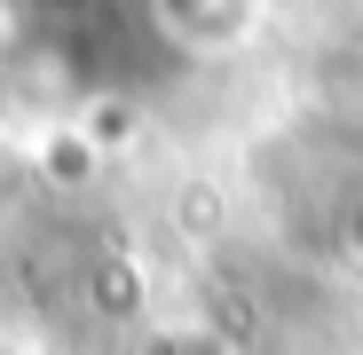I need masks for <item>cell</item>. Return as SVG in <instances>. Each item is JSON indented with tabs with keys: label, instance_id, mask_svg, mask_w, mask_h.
<instances>
[]
</instances>
